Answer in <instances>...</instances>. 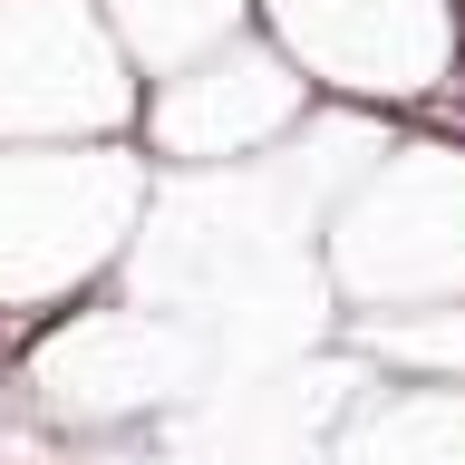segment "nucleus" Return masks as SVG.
<instances>
[{
  "label": "nucleus",
  "instance_id": "obj_1",
  "mask_svg": "<svg viewBox=\"0 0 465 465\" xmlns=\"http://www.w3.org/2000/svg\"><path fill=\"white\" fill-rule=\"evenodd\" d=\"M145 155L136 145H10L0 155V301L29 320L97 282L126 232L145 223Z\"/></svg>",
  "mask_w": 465,
  "mask_h": 465
},
{
  "label": "nucleus",
  "instance_id": "obj_2",
  "mask_svg": "<svg viewBox=\"0 0 465 465\" xmlns=\"http://www.w3.org/2000/svg\"><path fill=\"white\" fill-rule=\"evenodd\" d=\"M262 20L311 68V87L359 107H417L427 87L456 78L465 49L456 0H262Z\"/></svg>",
  "mask_w": 465,
  "mask_h": 465
},
{
  "label": "nucleus",
  "instance_id": "obj_3",
  "mask_svg": "<svg viewBox=\"0 0 465 465\" xmlns=\"http://www.w3.org/2000/svg\"><path fill=\"white\" fill-rule=\"evenodd\" d=\"M311 107H320V87L301 78V58L282 39H252L242 29L213 58L155 78L136 126H145V155H165V165H262Z\"/></svg>",
  "mask_w": 465,
  "mask_h": 465
},
{
  "label": "nucleus",
  "instance_id": "obj_4",
  "mask_svg": "<svg viewBox=\"0 0 465 465\" xmlns=\"http://www.w3.org/2000/svg\"><path fill=\"white\" fill-rule=\"evenodd\" d=\"M145 97L126 87V49L97 0H0V126L10 136H78L126 126Z\"/></svg>",
  "mask_w": 465,
  "mask_h": 465
},
{
  "label": "nucleus",
  "instance_id": "obj_5",
  "mask_svg": "<svg viewBox=\"0 0 465 465\" xmlns=\"http://www.w3.org/2000/svg\"><path fill=\"white\" fill-rule=\"evenodd\" d=\"M184 378H194V330H174L155 311H78L29 359L39 407L78 417V427H107V417H136L155 398H184Z\"/></svg>",
  "mask_w": 465,
  "mask_h": 465
},
{
  "label": "nucleus",
  "instance_id": "obj_6",
  "mask_svg": "<svg viewBox=\"0 0 465 465\" xmlns=\"http://www.w3.org/2000/svg\"><path fill=\"white\" fill-rule=\"evenodd\" d=\"M340 465H465V388H388L340 436Z\"/></svg>",
  "mask_w": 465,
  "mask_h": 465
},
{
  "label": "nucleus",
  "instance_id": "obj_7",
  "mask_svg": "<svg viewBox=\"0 0 465 465\" xmlns=\"http://www.w3.org/2000/svg\"><path fill=\"white\" fill-rule=\"evenodd\" d=\"M97 10H107L126 68H155V78L194 68V58H213L223 39L252 29V0H97Z\"/></svg>",
  "mask_w": 465,
  "mask_h": 465
},
{
  "label": "nucleus",
  "instance_id": "obj_8",
  "mask_svg": "<svg viewBox=\"0 0 465 465\" xmlns=\"http://www.w3.org/2000/svg\"><path fill=\"white\" fill-rule=\"evenodd\" d=\"M359 349L398 359V369H436L446 388H465V301H436V311H407V320H369Z\"/></svg>",
  "mask_w": 465,
  "mask_h": 465
}]
</instances>
